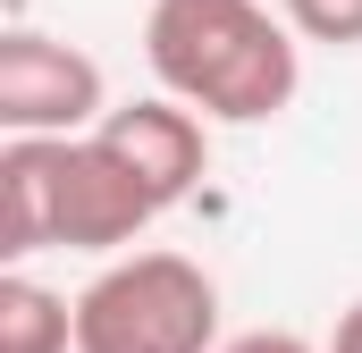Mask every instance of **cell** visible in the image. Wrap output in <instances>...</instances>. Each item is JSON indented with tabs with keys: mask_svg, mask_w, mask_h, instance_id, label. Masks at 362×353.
Listing matches in <instances>:
<instances>
[{
	"mask_svg": "<svg viewBox=\"0 0 362 353\" xmlns=\"http://www.w3.org/2000/svg\"><path fill=\"white\" fill-rule=\"evenodd\" d=\"M160 219L152 185L101 135H8L0 143V253H127Z\"/></svg>",
	"mask_w": 362,
	"mask_h": 353,
	"instance_id": "cell-1",
	"label": "cell"
},
{
	"mask_svg": "<svg viewBox=\"0 0 362 353\" xmlns=\"http://www.w3.org/2000/svg\"><path fill=\"white\" fill-rule=\"evenodd\" d=\"M144 59H152L160 92H177L185 109H202L219 126H262L303 85L295 25L270 17L262 0H152Z\"/></svg>",
	"mask_w": 362,
	"mask_h": 353,
	"instance_id": "cell-2",
	"label": "cell"
},
{
	"mask_svg": "<svg viewBox=\"0 0 362 353\" xmlns=\"http://www.w3.org/2000/svg\"><path fill=\"white\" fill-rule=\"evenodd\" d=\"M219 286L185 253H118L76 294V353H211Z\"/></svg>",
	"mask_w": 362,
	"mask_h": 353,
	"instance_id": "cell-3",
	"label": "cell"
},
{
	"mask_svg": "<svg viewBox=\"0 0 362 353\" xmlns=\"http://www.w3.org/2000/svg\"><path fill=\"white\" fill-rule=\"evenodd\" d=\"M110 118L101 59H85L59 34H0V126L8 135H93Z\"/></svg>",
	"mask_w": 362,
	"mask_h": 353,
	"instance_id": "cell-4",
	"label": "cell"
},
{
	"mask_svg": "<svg viewBox=\"0 0 362 353\" xmlns=\"http://www.w3.org/2000/svg\"><path fill=\"white\" fill-rule=\"evenodd\" d=\"M202 126H211L202 109H185L177 92H160V101H127V109H110L93 135L152 185L160 210H177L185 193L202 185V169H211V135H202Z\"/></svg>",
	"mask_w": 362,
	"mask_h": 353,
	"instance_id": "cell-5",
	"label": "cell"
},
{
	"mask_svg": "<svg viewBox=\"0 0 362 353\" xmlns=\"http://www.w3.org/2000/svg\"><path fill=\"white\" fill-rule=\"evenodd\" d=\"M0 353H76V303L25 269H8L0 277Z\"/></svg>",
	"mask_w": 362,
	"mask_h": 353,
	"instance_id": "cell-6",
	"label": "cell"
},
{
	"mask_svg": "<svg viewBox=\"0 0 362 353\" xmlns=\"http://www.w3.org/2000/svg\"><path fill=\"white\" fill-rule=\"evenodd\" d=\"M286 25L303 42H329V51H354L362 42V0H278Z\"/></svg>",
	"mask_w": 362,
	"mask_h": 353,
	"instance_id": "cell-7",
	"label": "cell"
},
{
	"mask_svg": "<svg viewBox=\"0 0 362 353\" xmlns=\"http://www.w3.org/2000/svg\"><path fill=\"white\" fill-rule=\"evenodd\" d=\"M219 353H320V345L295 337V328H245V337H228Z\"/></svg>",
	"mask_w": 362,
	"mask_h": 353,
	"instance_id": "cell-8",
	"label": "cell"
},
{
	"mask_svg": "<svg viewBox=\"0 0 362 353\" xmlns=\"http://www.w3.org/2000/svg\"><path fill=\"white\" fill-rule=\"evenodd\" d=\"M329 353H362V303H346V311H337V337H329Z\"/></svg>",
	"mask_w": 362,
	"mask_h": 353,
	"instance_id": "cell-9",
	"label": "cell"
}]
</instances>
